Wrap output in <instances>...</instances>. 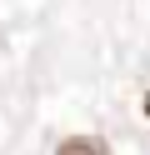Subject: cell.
<instances>
[{
  "label": "cell",
  "instance_id": "obj_1",
  "mask_svg": "<svg viewBox=\"0 0 150 155\" xmlns=\"http://www.w3.org/2000/svg\"><path fill=\"white\" fill-rule=\"evenodd\" d=\"M55 155H110V145L95 140V135H70V140H60Z\"/></svg>",
  "mask_w": 150,
  "mask_h": 155
}]
</instances>
